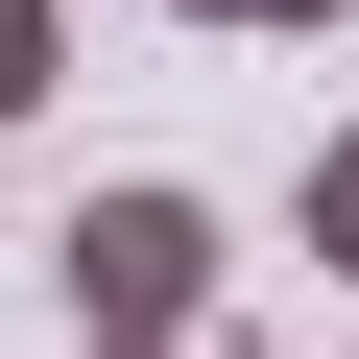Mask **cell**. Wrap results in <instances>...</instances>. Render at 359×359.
<instances>
[{
    "instance_id": "277c9868",
    "label": "cell",
    "mask_w": 359,
    "mask_h": 359,
    "mask_svg": "<svg viewBox=\"0 0 359 359\" xmlns=\"http://www.w3.org/2000/svg\"><path fill=\"white\" fill-rule=\"evenodd\" d=\"M192 25H335V0H192Z\"/></svg>"
},
{
    "instance_id": "6da1fadb",
    "label": "cell",
    "mask_w": 359,
    "mask_h": 359,
    "mask_svg": "<svg viewBox=\"0 0 359 359\" xmlns=\"http://www.w3.org/2000/svg\"><path fill=\"white\" fill-rule=\"evenodd\" d=\"M48 287H72V335H192L216 311V192H72Z\"/></svg>"
},
{
    "instance_id": "7a4b0ae2",
    "label": "cell",
    "mask_w": 359,
    "mask_h": 359,
    "mask_svg": "<svg viewBox=\"0 0 359 359\" xmlns=\"http://www.w3.org/2000/svg\"><path fill=\"white\" fill-rule=\"evenodd\" d=\"M48 72H72V0H0V120H48Z\"/></svg>"
},
{
    "instance_id": "5b68a950",
    "label": "cell",
    "mask_w": 359,
    "mask_h": 359,
    "mask_svg": "<svg viewBox=\"0 0 359 359\" xmlns=\"http://www.w3.org/2000/svg\"><path fill=\"white\" fill-rule=\"evenodd\" d=\"M96 359H192V335H96Z\"/></svg>"
},
{
    "instance_id": "3957f363",
    "label": "cell",
    "mask_w": 359,
    "mask_h": 359,
    "mask_svg": "<svg viewBox=\"0 0 359 359\" xmlns=\"http://www.w3.org/2000/svg\"><path fill=\"white\" fill-rule=\"evenodd\" d=\"M311 264H359V144H335V168H311Z\"/></svg>"
}]
</instances>
